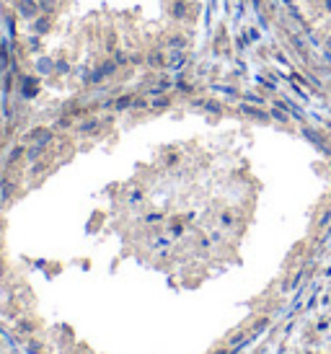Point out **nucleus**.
Returning a JSON list of instances; mask_svg holds the SVG:
<instances>
[{
	"label": "nucleus",
	"instance_id": "obj_1",
	"mask_svg": "<svg viewBox=\"0 0 331 354\" xmlns=\"http://www.w3.org/2000/svg\"><path fill=\"white\" fill-rule=\"evenodd\" d=\"M119 70V65L114 60H104L96 70H91L88 75H86V83H101V80H106L109 75H114V72Z\"/></svg>",
	"mask_w": 331,
	"mask_h": 354
},
{
	"label": "nucleus",
	"instance_id": "obj_2",
	"mask_svg": "<svg viewBox=\"0 0 331 354\" xmlns=\"http://www.w3.org/2000/svg\"><path fill=\"white\" fill-rule=\"evenodd\" d=\"M16 13H18V18H24V21H34V18L42 16L36 0H16Z\"/></svg>",
	"mask_w": 331,
	"mask_h": 354
},
{
	"label": "nucleus",
	"instance_id": "obj_3",
	"mask_svg": "<svg viewBox=\"0 0 331 354\" xmlns=\"http://www.w3.org/2000/svg\"><path fill=\"white\" fill-rule=\"evenodd\" d=\"M52 29V16H39V18H34L31 21V31H34V36H44Z\"/></svg>",
	"mask_w": 331,
	"mask_h": 354
},
{
	"label": "nucleus",
	"instance_id": "obj_4",
	"mask_svg": "<svg viewBox=\"0 0 331 354\" xmlns=\"http://www.w3.org/2000/svg\"><path fill=\"white\" fill-rule=\"evenodd\" d=\"M36 90H39V78H34V75H24V98H34L36 96Z\"/></svg>",
	"mask_w": 331,
	"mask_h": 354
},
{
	"label": "nucleus",
	"instance_id": "obj_5",
	"mask_svg": "<svg viewBox=\"0 0 331 354\" xmlns=\"http://www.w3.org/2000/svg\"><path fill=\"white\" fill-rule=\"evenodd\" d=\"M145 62H148L150 67H158V70L168 65V60L163 57V52H161V49H150V52H148V57H145Z\"/></svg>",
	"mask_w": 331,
	"mask_h": 354
},
{
	"label": "nucleus",
	"instance_id": "obj_6",
	"mask_svg": "<svg viewBox=\"0 0 331 354\" xmlns=\"http://www.w3.org/2000/svg\"><path fill=\"white\" fill-rule=\"evenodd\" d=\"M171 16L179 18V21H181V18H187V0H176V3L171 5Z\"/></svg>",
	"mask_w": 331,
	"mask_h": 354
},
{
	"label": "nucleus",
	"instance_id": "obj_7",
	"mask_svg": "<svg viewBox=\"0 0 331 354\" xmlns=\"http://www.w3.org/2000/svg\"><path fill=\"white\" fill-rule=\"evenodd\" d=\"M187 36H184V34H173L171 36V39H168V47L171 49H187Z\"/></svg>",
	"mask_w": 331,
	"mask_h": 354
},
{
	"label": "nucleus",
	"instance_id": "obj_8",
	"mask_svg": "<svg viewBox=\"0 0 331 354\" xmlns=\"http://www.w3.org/2000/svg\"><path fill=\"white\" fill-rule=\"evenodd\" d=\"M36 3H39V11L44 16H54V11H57V3H54V0H36Z\"/></svg>",
	"mask_w": 331,
	"mask_h": 354
},
{
	"label": "nucleus",
	"instance_id": "obj_9",
	"mask_svg": "<svg viewBox=\"0 0 331 354\" xmlns=\"http://www.w3.org/2000/svg\"><path fill=\"white\" fill-rule=\"evenodd\" d=\"M184 62H187V60H184V49H176V52H173V54H171L168 65L179 70V67H184Z\"/></svg>",
	"mask_w": 331,
	"mask_h": 354
},
{
	"label": "nucleus",
	"instance_id": "obj_10",
	"mask_svg": "<svg viewBox=\"0 0 331 354\" xmlns=\"http://www.w3.org/2000/svg\"><path fill=\"white\" fill-rule=\"evenodd\" d=\"M114 49H117V34L109 31L106 34V52H114Z\"/></svg>",
	"mask_w": 331,
	"mask_h": 354
},
{
	"label": "nucleus",
	"instance_id": "obj_11",
	"mask_svg": "<svg viewBox=\"0 0 331 354\" xmlns=\"http://www.w3.org/2000/svg\"><path fill=\"white\" fill-rule=\"evenodd\" d=\"M130 104H135V96H122V98L117 101V109H127Z\"/></svg>",
	"mask_w": 331,
	"mask_h": 354
},
{
	"label": "nucleus",
	"instance_id": "obj_12",
	"mask_svg": "<svg viewBox=\"0 0 331 354\" xmlns=\"http://www.w3.org/2000/svg\"><path fill=\"white\" fill-rule=\"evenodd\" d=\"M246 114H251V116H259V119H266V114L264 111H259V109H251V106H241Z\"/></svg>",
	"mask_w": 331,
	"mask_h": 354
},
{
	"label": "nucleus",
	"instance_id": "obj_13",
	"mask_svg": "<svg viewBox=\"0 0 331 354\" xmlns=\"http://www.w3.org/2000/svg\"><path fill=\"white\" fill-rule=\"evenodd\" d=\"M114 62H117V65H124V62H130V54H124V52H117V54H114Z\"/></svg>",
	"mask_w": 331,
	"mask_h": 354
},
{
	"label": "nucleus",
	"instance_id": "obj_14",
	"mask_svg": "<svg viewBox=\"0 0 331 354\" xmlns=\"http://www.w3.org/2000/svg\"><path fill=\"white\" fill-rule=\"evenodd\" d=\"M205 109H207V111H213V114H220V111H223V106L215 104V101H207V104H205Z\"/></svg>",
	"mask_w": 331,
	"mask_h": 354
},
{
	"label": "nucleus",
	"instance_id": "obj_15",
	"mask_svg": "<svg viewBox=\"0 0 331 354\" xmlns=\"http://www.w3.org/2000/svg\"><path fill=\"white\" fill-rule=\"evenodd\" d=\"M8 65V47L3 44V47H0V67H5Z\"/></svg>",
	"mask_w": 331,
	"mask_h": 354
},
{
	"label": "nucleus",
	"instance_id": "obj_16",
	"mask_svg": "<svg viewBox=\"0 0 331 354\" xmlns=\"http://www.w3.org/2000/svg\"><path fill=\"white\" fill-rule=\"evenodd\" d=\"M57 70H60V72H68V62L60 60V62H57Z\"/></svg>",
	"mask_w": 331,
	"mask_h": 354
},
{
	"label": "nucleus",
	"instance_id": "obj_17",
	"mask_svg": "<svg viewBox=\"0 0 331 354\" xmlns=\"http://www.w3.org/2000/svg\"><path fill=\"white\" fill-rule=\"evenodd\" d=\"M324 8H326V11H331V0H324Z\"/></svg>",
	"mask_w": 331,
	"mask_h": 354
},
{
	"label": "nucleus",
	"instance_id": "obj_18",
	"mask_svg": "<svg viewBox=\"0 0 331 354\" xmlns=\"http://www.w3.org/2000/svg\"><path fill=\"white\" fill-rule=\"evenodd\" d=\"M282 3H284V5H287V8H290V5H292V0H282Z\"/></svg>",
	"mask_w": 331,
	"mask_h": 354
}]
</instances>
